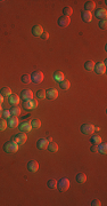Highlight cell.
Here are the masks:
<instances>
[{"label": "cell", "instance_id": "obj_5", "mask_svg": "<svg viewBox=\"0 0 107 206\" xmlns=\"http://www.w3.org/2000/svg\"><path fill=\"white\" fill-rule=\"evenodd\" d=\"M80 131H81V133L85 134V135H92V133L95 132V126L91 124H83V125H81Z\"/></svg>", "mask_w": 107, "mask_h": 206}, {"label": "cell", "instance_id": "obj_18", "mask_svg": "<svg viewBox=\"0 0 107 206\" xmlns=\"http://www.w3.org/2000/svg\"><path fill=\"white\" fill-rule=\"evenodd\" d=\"M7 124L9 125V127H10V128H15V127H17V126H18V118H17V117H15V116L9 117V118H8V122H7Z\"/></svg>", "mask_w": 107, "mask_h": 206}, {"label": "cell", "instance_id": "obj_17", "mask_svg": "<svg viewBox=\"0 0 107 206\" xmlns=\"http://www.w3.org/2000/svg\"><path fill=\"white\" fill-rule=\"evenodd\" d=\"M43 33V29H42V26L41 25H34L33 28H32V35L34 37H40L41 35Z\"/></svg>", "mask_w": 107, "mask_h": 206}, {"label": "cell", "instance_id": "obj_1", "mask_svg": "<svg viewBox=\"0 0 107 206\" xmlns=\"http://www.w3.org/2000/svg\"><path fill=\"white\" fill-rule=\"evenodd\" d=\"M3 150L7 154H15L17 150H18V144L15 142V141H7L5 144H3Z\"/></svg>", "mask_w": 107, "mask_h": 206}, {"label": "cell", "instance_id": "obj_21", "mask_svg": "<svg viewBox=\"0 0 107 206\" xmlns=\"http://www.w3.org/2000/svg\"><path fill=\"white\" fill-rule=\"evenodd\" d=\"M47 150L48 151H50V152H57V151H58V146H57V143L50 141L49 144H48V147H47Z\"/></svg>", "mask_w": 107, "mask_h": 206}, {"label": "cell", "instance_id": "obj_39", "mask_svg": "<svg viewBox=\"0 0 107 206\" xmlns=\"http://www.w3.org/2000/svg\"><path fill=\"white\" fill-rule=\"evenodd\" d=\"M41 39H43V40H48V38H49V35H48V32H45L43 31V33L41 35Z\"/></svg>", "mask_w": 107, "mask_h": 206}, {"label": "cell", "instance_id": "obj_30", "mask_svg": "<svg viewBox=\"0 0 107 206\" xmlns=\"http://www.w3.org/2000/svg\"><path fill=\"white\" fill-rule=\"evenodd\" d=\"M73 14V9H72L71 7H64L63 8V15L64 16H67V17H70V15H72Z\"/></svg>", "mask_w": 107, "mask_h": 206}, {"label": "cell", "instance_id": "obj_8", "mask_svg": "<svg viewBox=\"0 0 107 206\" xmlns=\"http://www.w3.org/2000/svg\"><path fill=\"white\" fill-rule=\"evenodd\" d=\"M58 97V91L55 88H49L46 91V98L48 100H55Z\"/></svg>", "mask_w": 107, "mask_h": 206}, {"label": "cell", "instance_id": "obj_28", "mask_svg": "<svg viewBox=\"0 0 107 206\" xmlns=\"http://www.w3.org/2000/svg\"><path fill=\"white\" fill-rule=\"evenodd\" d=\"M0 94H1L2 96H9V95L12 94V91H10L9 87H3V88H1Z\"/></svg>", "mask_w": 107, "mask_h": 206}, {"label": "cell", "instance_id": "obj_33", "mask_svg": "<svg viewBox=\"0 0 107 206\" xmlns=\"http://www.w3.org/2000/svg\"><path fill=\"white\" fill-rule=\"evenodd\" d=\"M7 126H8L7 120H5V119H0V132L5 131V130L7 128Z\"/></svg>", "mask_w": 107, "mask_h": 206}, {"label": "cell", "instance_id": "obj_12", "mask_svg": "<svg viewBox=\"0 0 107 206\" xmlns=\"http://www.w3.org/2000/svg\"><path fill=\"white\" fill-rule=\"evenodd\" d=\"M94 71H95L97 74H104L106 72V65H104L103 63H98V64H95V68H94Z\"/></svg>", "mask_w": 107, "mask_h": 206}, {"label": "cell", "instance_id": "obj_40", "mask_svg": "<svg viewBox=\"0 0 107 206\" xmlns=\"http://www.w3.org/2000/svg\"><path fill=\"white\" fill-rule=\"evenodd\" d=\"M1 103H3V96L0 94V105H1Z\"/></svg>", "mask_w": 107, "mask_h": 206}, {"label": "cell", "instance_id": "obj_11", "mask_svg": "<svg viewBox=\"0 0 107 206\" xmlns=\"http://www.w3.org/2000/svg\"><path fill=\"white\" fill-rule=\"evenodd\" d=\"M95 16L99 20V21H101V20H106V17H107L106 9H104V8H99V9H97L95 13Z\"/></svg>", "mask_w": 107, "mask_h": 206}, {"label": "cell", "instance_id": "obj_41", "mask_svg": "<svg viewBox=\"0 0 107 206\" xmlns=\"http://www.w3.org/2000/svg\"><path fill=\"white\" fill-rule=\"evenodd\" d=\"M2 116V109H1V105H0V117Z\"/></svg>", "mask_w": 107, "mask_h": 206}, {"label": "cell", "instance_id": "obj_34", "mask_svg": "<svg viewBox=\"0 0 107 206\" xmlns=\"http://www.w3.org/2000/svg\"><path fill=\"white\" fill-rule=\"evenodd\" d=\"M21 80H22V83H24V84H29L31 81V77H30V74H23L22 78H21Z\"/></svg>", "mask_w": 107, "mask_h": 206}, {"label": "cell", "instance_id": "obj_19", "mask_svg": "<svg viewBox=\"0 0 107 206\" xmlns=\"http://www.w3.org/2000/svg\"><path fill=\"white\" fill-rule=\"evenodd\" d=\"M52 78H54V80H56L57 83H59V81L65 79V76H64V73L62 72V71H55L54 74H52Z\"/></svg>", "mask_w": 107, "mask_h": 206}, {"label": "cell", "instance_id": "obj_24", "mask_svg": "<svg viewBox=\"0 0 107 206\" xmlns=\"http://www.w3.org/2000/svg\"><path fill=\"white\" fill-rule=\"evenodd\" d=\"M58 84H59L60 88H62V89H64V91H67V89L70 88V86H71L70 81H69L67 79H64V80H62V81H59Z\"/></svg>", "mask_w": 107, "mask_h": 206}, {"label": "cell", "instance_id": "obj_16", "mask_svg": "<svg viewBox=\"0 0 107 206\" xmlns=\"http://www.w3.org/2000/svg\"><path fill=\"white\" fill-rule=\"evenodd\" d=\"M81 18H82V21H83L84 23H89V22H91V20H92V14L90 12H81Z\"/></svg>", "mask_w": 107, "mask_h": 206}, {"label": "cell", "instance_id": "obj_7", "mask_svg": "<svg viewBox=\"0 0 107 206\" xmlns=\"http://www.w3.org/2000/svg\"><path fill=\"white\" fill-rule=\"evenodd\" d=\"M18 128H20V131L23 132V133H29V132H31L32 126H31V122H30V121H23L22 124L18 125Z\"/></svg>", "mask_w": 107, "mask_h": 206}, {"label": "cell", "instance_id": "obj_14", "mask_svg": "<svg viewBox=\"0 0 107 206\" xmlns=\"http://www.w3.org/2000/svg\"><path fill=\"white\" fill-rule=\"evenodd\" d=\"M20 98H23L24 100H32L33 98V93L31 89H23L22 93H21V97Z\"/></svg>", "mask_w": 107, "mask_h": 206}, {"label": "cell", "instance_id": "obj_15", "mask_svg": "<svg viewBox=\"0 0 107 206\" xmlns=\"http://www.w3.org/2000/svg\"><path fill=\"white\" fill-rule=\"evenodd\" d=\"M95 8H96L95 1H92V0H88V1H85V4H84V11H85V12L91 13Z\"/></svg>", "mask_w": 107, "mask_h": 206}, {"label": "cell", "instance_id": "obj_38", "mask_svg": "<svg viewBox=\"0 0 107 206\" xmlns=\"http://www.w3.org/2000/svg\"><path fill=\"white\" fill-rule=\"evenodd\" d=\"M90 150L92 152H98V146L97 144H92V146L90 147Z\"/></svg>", "mask_w": 107, "mask_h": 206}, {"label": "cell", "instance_id": "obj_26", "mask_svg": "<svg viewBox=\"0 0 107 206\" xmlns=\"http://www.w3.org/2000/svg\"><path fill=\"white\" fill-rule=\"evenodd\" d=\"M76 181H78V183H80V184H83L84 182L87 181V175L84 173H79L76 175Z\"/></svg>", "mask_w": 107, "mask_h": 206}, {"label": "cell", "instance_id": "obj_22", "mask_svg": "<svg viewBox=\"0 0 107 206\" xmlns=\"http://www.w3.org/2000/svg\"><path fill=\"white\" fill-rule=\"evenodd\" d=\"M9 111H10V115L15 116V117H17V116L21 115V108L18 105H13Z\"/></svg>", "mask_w": 107, "mask_h": 206}, {"label": "cell", "instance_id": "obj_3", "mask_svg": "<svg viewBox=\"0 0 107 206\" xmlns=\"http://www.w3.org/2000/svg\"><path fill=\"white\" fill-rule=\"evenodd\" d=\"M22 107L25 110H33L38 107V101L34 100V98H32V100H24L22 102Z\"/></svg>", "mask_w": 107, "mask_h": 206}, {"label": "cell", "instance_id": "obj_25", "mask_svg": "<svg viewBox=\"0 0 107 206\" xmlns=\"http://www.w3.org/2000/svg\"><path fill=\"white\" fill-rule=\"evenodd\" d=\"M90 142H91V144H97L98 146L99 143H101V137L99 135H91Z\"/></svg>", "mask_w": 107, "mask_h": 206}, {"label": "cell", "instance_id": "obj_35", "mask_svg": "<svg viewBox=\"0 0 107 206\" xmlns=\"http://www.w3.org/2000/svg\"><path fill=\"white\" fill-rule=\"evenodd\" d=\"M98 26H99L101 30H106V28H107L106 20H101V21H99V22H98Z\"/></svg>", "mask_w": 107, "mask_h": 206}, {"label": "cell", "instance_id": "obj_31", "mask_svg": "<svg viewBox=\"0 0 107 206\" xmlns=\"http://www.w3.org/2000/svg\"><path fill=\"white\" fill-rule=\"evenodd\" d=\"M47 185L48 188H50V189H55L56 187H57V181L55 180V179H51V180H49L47 182Z\"/></svg>", "mask_w": 107, "mask_h": 206}, {"label": "cell", "instance_id": "obj_20", "mask_svg": "<svg viewBox=\"0 0 107 206\" xmlns=\"http://www.w3.org/2000/svg\"><path fill=\"white\" fill-rule=\"evenodd\" d=\"M9 103L12 105H17L20 103V96L17 94H10L9 95Z\"/></svg>", "mask_w": 107, "mask_h": 206}, {"label": "cell", "instance_id": "obj_6", "mask_svg": "<svg viewBox=\"0 0 107 206\" xmlns=\"http://www.w3.org/2000/svg\"><path fill=\"white\" fill-rule=\"evenodd\" d=\"M30 77H31V81L34 84H41L43 80V73L41 71H34Z\"/></svg>", "mask_w": 107, "mask_h": 206}, {"label": "cell", "instance_id": "obj_42", "mask_svg": "<svg viewBox=\"0 0 107 206\" xmlns=\"http://www.w3.org/2000/svg\"><path fill=\"white\" fill-rule=\"evenodd\" d=\"M47 140H48V141H49V142H50V141H51V140H52V139H51V137H50V136H48V137H47Z\"/></svg>", "mask_w": 107, "mask_h": 206}, {"label": "cell", "instance_id": "obj_9", "mask_svg": "<svg viewBox=\"0 0 107 206\" xmlns=\"http://www.w3.org/2000/svg\"><path fill=\"white\" fill-rule=\"evenodd\" d=\"M70 22H71V20H70V17H67V16H60L59 18L57 20V23L59 25L60 28H66V26H69L70 24Z\"/></svg>", "mask_w": 107, "mask_h": 206}, {"label": "cell", "instance_id": "obj_13", "mask_svg": "<svg viewBox=\"0 0 107 206\" xmlns=\"http://www.w3.org/2000/svg\"><path fill=\"white\" fill-rule=\"evenodd\" d=\"M27 170L30 171L31 173H36V171L39 170V163L36 160H31L27 163Z\"/></svg>", "mask_w": 107, "mask_h": 206}, {"label": "cell", "instance_id": "obj_2", "mask_svg": "<svg viewBox=\"0 0 107 206\" xmlns=\"http://www.w3.org/2000/svg\"><path fill=\"white\" fill-rule=\"evenodd\" d=\"M60 193H65L70 188V181L66 178H62L59 181H57V187H56Z\"/></svg>", "mask_w": 107, "mask_h": 206}, {"label": "cell", "instance_id": "obj_32", "mask_svg": "<svg viewBox=\"0 0 107 206\" xmlns=\"http://www.w3.org/2000/svg\"><path fill=\"white\" fill-rule=\"evenodd\" d=\"M36 97L38 98H46V89H39L36 92Z\"/></svg>", "mask_w": 107, "mask_h": 206}, {"label": "cell", "instance_id": "obj_4", "mask_svg": "<svg viewBox=\"0 0 107 206\" xmlns=\"http://www.w3.org/2000/svg\"><path fill=\"white\" fill-rule=\"evenodd\" d=\"M12 140L13 141H15L18 146H21V144H24V143L26 142L27 136H26V134L23 133V132H20V133L15 134V135L12 137Z\"/></svg>", "mask_w": 107, "mask_h": 206}, {"label": "cell", "instance_id": "obj_27", "mask_svg": "<svg viewBox=\"0 0 107 206\" xmlns=\"http://www.w3.org/2000/svg\"><path fill=\"white\" fill-rule=\"evenodd\" d=\"M98 152H100V154H103V155H106L107 152V144L106 143H99L98 144Z\"/></svg>", "mask_w": 107, "mask_h": 206}, {"label": "cell", "instance_id": "obj_36", "mask_svg": "<svg viewBox=\"0 0 107 206\" xmlns=\"http://www.w3.org/2000/svg\"><path fill=\"white\" fill-rule=\"evenodd\" d=\"M2 116H3L5 118H9V117H10V111H9V110L2 111Z\"/></svg>", "mask_w": 107, "mask_h": 206}, {"label": "cell", "instance_id": "obj_23", "mask_svg": "<svg viewBox=\"0 0 107 206\" xmlns=\"http://www.w3.org/2000/svg\"><path fill=\"white\" fill-rule=\"evenodd\" d=\"M94 68H95V62L94 61H87L85 63H84V69L87 70V71H92L94 70Z\"/></svg>", "mask_w": 107, "mask_h": 206}, {"label": "cell", "instance_id": "obj_10", "mask_svg": "<svg viewBox=\"0 0 107 206\" xmlns=\"http://www.w3.org/2000/svg\"><path fill=\"white\" fill-rule=\"evenodd\" d=\"M48 144H49V141H48L47 139L41 137V139H39L38 142H36V148L40 149V150H45V149H47Z\"/></svg>", "mask_w": 107, "mask_h": 206}, {"label": "cell", "instance_id": "obj_37", "mask_svg": "<svg viewBox=\"0 0 107 206\" xmlns=\"http://www.w3.org/2000/svg\"><path fill=\"white\" fill-rule=\"evenodd\" d=\"M91 205L92 206H99V205H101V203H100V200H99V199H94V200L91 202Z\"/></svg>", "mask_w": 107, "mask_h": 206}, {"label": "cell", "instance_id": "obj_29", "mask_svg": "<svg viewBox=\"0 0 107 206\" xmlns=\"http://www.w3.org/2000/svg\"><path fill=\"white\" fill-rule=\"evenodd\" d=\"M30 122H31L32 128H36V130H38V128H40V127H41V121L39 120V119H32Z\"/></svg>", "mask_w": 107, "mask_h": 206}]
</instances>
